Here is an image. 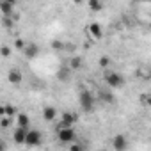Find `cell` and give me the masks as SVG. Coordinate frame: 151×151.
I'll return each mask as SVG.
<instances>
[{"label": "cell", "instance_id": "cell-1", "mask_svg": "<svg viewBox=\"0 0 151 151\" xmlns=\"http://www.w3.org/2000/svg\"><path fill=\"white\" fill-rule=\"evenodd\" d=\"M78 105H80L82 112H86V114L93 112V110H94V105H96V100H94L93 93L87 91V89H82V91L78 93Z\"/></svg>", "mask_w": 151, "mask_h": 151}, {"label": "cell", "instance_id": "cell-2", "mask_svg": "<svg viewBox=\"0 0 151 151\" xmlns=\"http://www.w3.org/2000/svg\"><path fill=\"white\" fill-rule=\"evenodd\" d=\"M103 80L112 89H121L124 86V77H123L119 71H114V69H107L103 73Z\"/></svg>", "mask_w": 151, "mask_h": 151}, {"label": "cell", "instance_id": "cell-3", "mask_svg": "<svg viewBox=\"0 0 151 151\" xmlns=\"http://www.w3.org/2000/svg\"><path fill=\"white\" fill-rule=\"evenodd\" d=\"M57 139H59V142L71 146V144L75 142V139H77V135H75V130H73L71 126H62V124H59V128H57Z\"/></svg>", "mask_w": 151, "mask_h": 151}, {"label": "cell", "instance_id": "cell-4", "mask_svg": "<svg viewBox=\"0 0 151 151\" xmlns=\"http://www.w3.org/2000/svg\"><path fill=\"white\" fill-rule=\"evenodd\" d=\"M128 137L126 135H123V133H117V135H114L112 137V147H114V151H126L128 149Z\"/></svg>", "mask_w": 151, "mask_h": 151}, {"label": "cell", "instance_id": "cell-5", "mask_svg": "<svg viewBox=\"0 0 151 151\" xmlns=\"http://www.w3.org/2000/svg\"><path fill=\"white\" fill-rule=\"evenodd\" d=\"M43 142V135H41V132L39 130H29V133H27V146H30V147H36V146H39Z\"/></svg>", "mask_w": 151, "mask_h": 151}, {"label": "cell", "instance_id": "cell-6", "mask_svg": "<svg viewBox=\"0 0 151 151\" xmlns=\"http://www.w3.org/2000/svg\"><path fill=\"white\" fill-rule=\"evenodd\" d=\"M27 133H29V130L14 128V132H13V140H14L16 144H25V142H27Z\"/></svg>", "mask_w": 151, "mask_h": 151}, {"label": "cell", "instance_id": "cell-7", "mask_svg": "<svg viewBox=\"0 0 151 151\" xmlns=\"http://www.w3.org/2000/svg\"><path fill=\"white\" fill-rule=\"evenodd\" d=\"M75 123H77V116H75L73 112H62L60 114V124L62 126H71L73 128Z\"/></svg>", "mask_w": 151, "mask_h": 151}, {"label": "cell", "instance_id": "cell-8", "mask_svg": "<svg viewBox=\"0 0 151 151\" xmlns=\"http://www.w3.org/2000/svg\"><path fill=\"white\" fill-rule=\"evenodd\" d=\"M16 128L30 130V117H29L27 114H18V116H16Z\"/></svg>", "mask_w": 151, "mask_h": 151}, {"label": "cell", "instance_id": "cell-9", "mask_svg": "<svg viewBox=\"0 0 151 151\" xmlns=\"http://www.w3.org/2000/svg\"><path fill=\"white\" fill-rule=\"evenodd\" d=\"M0 11H2V14H4L6 18H9V16L14 14V4L4 0V2H0Z\"/></svg>", "mask_w": 151, "mask_h": 151}, {"label": "cell", "instance_id": "cell-10", "mask_svg": "<svg viewBox=\"0 0 151 151\" xmlns=\"http://www.w3.org/2000/svg\"><path fill=\"white\" fill-rule=\"evenodd\" d=\"M25 55L29 57V59H34V57H37V53H39V46L36 45V43H27V46H25Z\"/></svg>", "mask_w": 151, "mask_h": 151}, {"label": "cell", "instance_id": "cell-11", "mask_svg": "<svg viewBox=\"0 0 151 151\" xmlns=\"http://www.w3.org/2000/svg\"><path fill=\"white\" fill-rule=\"evenodd\" d=\"M7 78H9V82H11V84L18 86V84L22 82V78H23V77H22V71H20V69H11V71H9V75H7Z\"/></svg>", "mask_w": 151, "mask_h": 151}, {"label": "cell", "instance_id": "cell-12", "mask_svg": "<svg viewBox=\"0 0 151 151\" xmlns=\"http://www.w3.org/2000/svg\"><path fill=\"white\" fill-rule=\"evenodd\" d=\"M89 34L93 36V39H100V37L103 36L100 23H91V25H89Z\"/></svg>", "mask_w": 151, "mask_h": 151}, {"label": "cell", "instance_id": "cell-13", "mask_svg": "<svg viewBox=\"0 0 151 151\" xmlns=\"http://www.w3.org/2000/svg\"><path fill=\"white\" fill-rule=\"evenodd\" d=\"M43 117H45L46 121H55V119H57V110H55L53 107H45V109H43Z\"/></svg>", "mask_w": 151, "mask_h": 151}, {"label": "cell", "instance_id": "cell-14", "mask_svg": "<svg viewBox=\"0 0 151 151\" xmlns=\"http://www.w3.org/2000/svg\"><path fill=\"white\" fill-rule=\"evenodd\" d=\"M98 98H100L103 103H114V94H112L110 91H105V89H101V91L98 93Z\"/></svg>", "mask_w": 151, "mask_h": 151}, {"label": "cell", "instance_id": "cell-15", "mask_svg": "<svg viewBox=\"0 0 151 151\" xmlns=\"http://www.w3.org/2000/svg\"><path fill=\"white\" fill-rule=\"evenodd\" d=\"M69 75H71V68L64 66V68H60V69H59L57 77H59V80H68V77H69Z\"/></svg>", "mask_w": 151, "mask_h": 151}, {"label": "cell", "instance_id": "cell-16", "mask_svg": "<svg viewBox=\"0 0 151 151\" xmlns=\"http://www.w3.org/2000/svg\"><path fill=\"white\" fill-rule=\"evenodd\" d=\"M87 6H89L91 11H101V9H103V4L98 2V0H89V4H87Z\"/></svg>", "mask_w": 151, "mask_h": 151}, {"label": "cell", "instance_id": "cell-17", "mask_svg": "<svg viewBox=\"0 0 151 151\" xmlns=\"http://www.w3.org/2000/svg\"><path fill=\"white\" fill-rule=\"evenodd\" d=\"M14 112H16V109L13 105H6L4 107V117H11V116H14Z\"/></svg>", "mask_w": 151, "mask_h": 151}, {"label": "cell", "instance_id": "cell-18", "mask_svg": "<svg viewBox=\"0 0 151 151\" xmlns=\"http://www.w3.org/2000/svg\"><path fill=\"white\" fill-rule=\"evenodd\" d=\"M69 151H84V147H82L80 144H77V142H73V144L69 146Z\"/></svg>", "mask_w": 151, "mask_h": 151}, {"label": "cell", "instance_id": "cell-19", "mask_svg": "<svg viewBox=\"0 0 151 151\" xmlns=\"http://www.w3.org/2000/svg\"><path fill=\"white\" fill-rule=\"evenodd\" d=\"M140 100H142V101H144V103H146L149 109H151V96H147V94H142V96H140Z\"/></svg>", "mask_w": 151, "mask_h": 151}, {"label": "cell", "instance_id": "cell-20", "mask_svg": "<svg viewBox=\"0 0 151 151\" xmlns=\"http://www.w3.org/2000/svg\"><path fill=\"white\" fill-rule=\"evenodd\" d=\"M78 66H80V59H73V60H71V64H69V68H71V69L78 68Z\"/></svg>", "mask_w": 151, "mask_h": 151}, {"label": "cell", "instance_id": "cell-21", "mask_svg": "<svg viewBox=\"0 0 151 151\" xmlns=\"http://www.w3.org/2000/svg\"><path fill=\"white\" fill-rule=\"evenodd\" d=\"M2 57H9V48L7 46H2Z\"/></svg>", "mask_w": 151, "mask_h": 151}, {"label": "cell", "instance_id": "cell-22", "mask_svg": "<svg viewBox=\"0 0 151 151\" xmlns=\"http://www.w3.org/2000/svg\"><path fill=\"white\" fill-rule=\"evenodd\" d=\"M100 64H101V66H107V64H109V57H101Z\"/></svg>", "mask_w": 151, "mask_h": 151}, {"label": "cell", "instance_id": "cell-23", "mask_svg": "<svg viewBox=\"0 0 151 151\" xmlns=\"http://www.w3.org/2000/svg\"><path fill=\"white\" fill-rule=\"evenodd\" d=\"M7 124H9V119H6V117H4V119H2V126H4V128H6V126H7Z\"/></svg>", "mask_w": 151, "mask_h": 151}]
</instances>
